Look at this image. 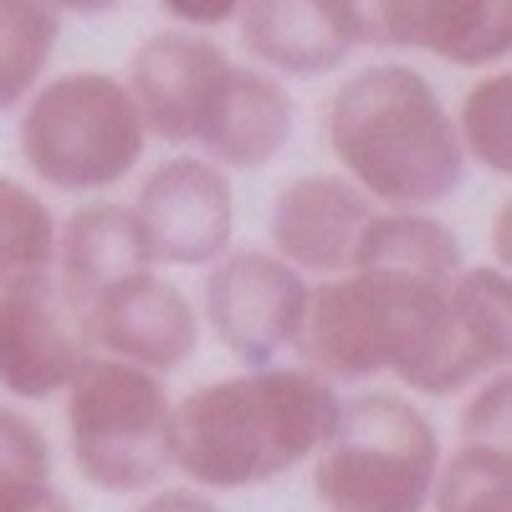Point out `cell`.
<instances>
[{
  "mask_svg": "<svg viewBox=\"0 0 512 512\" xmlns=\"http://www.w3.org/2000/svg\"><path fill=\"white\" fill-rule=\"evenodd\" d=\"M338 405V384L287 359L205 379L169 410V472L216 497L267 487L318 456Z\"/></svg>",
  "mask_w": 512,
  "mask_h": 512,
  "instance_id": "1",
  "label": "cell"
},
{
  "mask_svg": "<svg viewBox=\"0 0 512 512\" xmlns=\"http://www.w3.org/2000/svg\"><path fill=\"white\" fill-rule=\"evenodd\" d=\"M323 144L379 210H436L472 175L451 103L405 57H379L338 82L323 103Z\"/></svg>",
  "mask_w": 512,
  "mask_h": 512,
  "instance_id": "2",
  "label": "cell"
},
{
  "mask_svg": "<svg viewBox=\"0 0 512 512\" xmlns=\"http://www.w3.org/2000/svg\"><path fill=\"white\" fill-rule=\"evenodd\" d=\"M16 154L36 190L93 200L144 169L149 134L118 72H52L16 108Z\"/></svg>",
  "mask_w": 512,
  "mask_h": 512,
  "instance_id": "3",
  "label": "cell"
},
{
  "mask_svg": "<svg viewBox=\"0 0 512 512\" xmlns=\"http://www.w3.org/2000/svg\"><path fill=\"white\" fill-rule=\"evenodd\" d=\"M441 431L410 395L359 390L308 461L323 512H425L441 472Z\"/></svg>",
  "mask_w": 512,
  "mask_h": 512,
  "instance_id": "4",
  "label": "cell"
},
{
  "mask_svg": "<svg viewBox=\"0 0 512 512\" xmlns=\"http://www.w3.org/2000/svg\"><path fill=\"white\" fill-rule=\"evenodd\" d=\"M169 410L175 395L159 374L93 354L62 390L72 472L108 497L154 492L169 477Z\"/></svg>",
  "mask_w": 512,
  "mask_h": 512,
  "instance_id": "5",
  "label": "cell"
},
{
  "mask_svg": "<svg viewBox=\"0 0 512 512\" xmlns=\"http://www.w3.org/2000/svg\"><path fill=\"white\" fill-rule=\"evenodd\" d=\"M313 282L287 267L267 246H231L205 267L200 282V328L241 364H282L297 349Z\"/></svg>",
  "mask_w": 512,
  "mask_h": 512,
  "instance_id": "6",
  "label": "cell"
},
{
  "mask_svg": "<svg viewBox=\"0 0 512 512\" xmlns=\"http://www.w3.org/2000/svg\"><path fill=\"white\" fill-rule=\"evenodd\" d=\"M93 354L88 313L52 272H31L0 287V395L11 405L62 400Z\"/></svg>",
  "mask_w": 512,
  "mask_h": 512,
  "instance_id": "7",
  "label": "cell"
},
{
  "mask_svg": "<svg viewBox=\"0 0 512 512\" xmlns=\"http://www.w3.org/2000/svg\"><path fill=\"white\" fill-rule=\"evenodd\" d=\"M128 205L149 236L154 267L205 272L236 246V185L195 149H175L149 164Z\"/></svg>",
  "mask_w": 512,
  "mask_h": 512,
  "instance_id": "8",
  "label": "cell"
},
{
  "mask_svg": "<svg viewBox=\"0 0 512 512\" xmlns=\"http://www.w3.org/2000/svg\"><path fill=\"white\" fill-rule=\"evenodd\" d=\"M400 313V277L384 272H338L313 282L303 333H297V364L328 384H364L390 369Z\"/></svg>",
  "mask_w": 512,
  "mask_h": 512,
  "instance_id": "9",
  "label": "cell"
},
{
  "mask_svg": "<svg viewBox=\"0 0 512 512\" xmlns=\"http://www.w3.org/2000/svg\"><path fill=\"white\" fill-rule=\"evenodd\" d=\"M231 62L236 57L210 31L164 26V31L144 36L118 77L144 118L149 144L159 139L169 149H195L205 113L216 103Z\"/></svg>",
  "mask_w": 512,
  "mask_h": 512,
  "instance_id": "10",
  "label": "cell"
},
{
  "mask_svg": "<svg viewBox=\"0 0 512 512\" xmlns=\"http://www.w3.org/2000/svg\"><path fill=\"white\" fill-rule=\"evenodd\" d=\"M231 26L246 62L282 82L333 77L369 47L359 0H246Z\"/></svg>",
  "mask_w": 512,
  "mask_h": 512,
  "instance_id": "11",
  "label": "cell"
},
{
  "mask_svg": "<svg viewBox=\"0 0 512 512\" xmlns=\"http://www.w3.org/2000/svg\"><path fill=\"white\" fill-rule=\"evenodd\" d=\"M88 328L98 354L149 369L159 379L185 369L205 338L195 292H185L175 277H164V267L134 272L118 287H108L88 308Z\"/></svg>",
  "mask_w": 512,
  "mask_h": 512,
  "instance_id": "12",
  "label": "cell"
},
{
  "mask_svg": "<svg viewBox=\"0 0 512 512\" xmlns=\"http://www.w3.org/2000/svg\"><path fill=\"white\" fill-rule=\"evenodd\" d=\"M369 47L436 57L446 67H502L512 52V0H359Z\"/></svg>",
  "mask_w": 512,
  "mask_h": 512,
  "instance_id": "13",
  "label": "cell"
},
{
  "mask_svg": "<svg viewBox=\"0 0 512 512\" xmlns=\"http://www.w3.org/2000/svg\"><path fill=\"white\" fill-rule=\"evenodd\" d=\"M374 216V200L349 185L338 169L292 175L267 210V251L297 267L308 282L338 277L354 267V246Z\"/></svg>",
  "mask_w": 512,
  "mask_h": 512,
  "instance_id": "14",
  "label": "cell"
},
{
  "mask_svg": "<svg viewBox=\"0 0 512 512\" xmlns=\"http://www.w3.org/2000/svg\"><path fill=\"white\" fill-rule=\"evenodd\" d=\"M292 134H297V98L287 82L251 62H231L216 103L205 113L195 154L226 169V175H256V169L287 154Z\"/></svg>",
  "mask_w": 512,
  "mask_h": 512,
  "instance_id": "15",
  "label": "cell"
},
{
  "mask_svg": "<svg viewBox=\"0 0 512 512\" xmlns=\"http://www.w3.org/2000/svg\"><path fill=\"white\" fill-rule=\"evenodd\" d=\"M149 267H154V251H149V236H144L128 200L93 195V200H77L67 216H57L52 277L62 282V292L82 313H88L108 287H118L134 272H149Z\"/></svg>",
  "mask_w": 512,
  "mask_h": 512,
  "instance_id": "16",
  "label": "cell"
},
{
  "mask_svg": "<svg viewBox=\"0 0 512 512\" xmlns=\"http://www.w3.org/2000/svg\"><path fill=\"white\" fill-rule=\"evenodd\" d=\"M466 267V246L451 221L436 210H379L354 246L349 272H384V277H415V282H451Z\"/></svg>",
  "mask_w": 512,
  "mask_h": 512,
  "instance_id": "17",
  "label": "cell"
},
{
  "mask_svg": "<svg viewBox=\"0 0 512 512\" xmlns=\"http://www.w3.org/2000/svg\"><path fill=\"white\" fill-rule=\"evenodd\" d=\"M52 472V436L41 420L0 400V512H77Z\"/></svg>",
  "mask_w": 512,
  "mask_h": 512,
  "instance_id": "18",
  "label": "cell"
},
{
  "mask_svg": "<svg viewBox=\"0 0 512 512\" xmlns=\"http://www.w3.org/2000/svg\"><path fill=\"white\" fill-rule=\"evenodd\" d=\"M62 21L57 0H0V113H16L52 77Z\"/></svg>",
  "mask_w": 512,
  "mask_h": 512,
  "instance_id": "19",
  "label": "cell"
},
{
  "mask_svg": "<svg viewBox=\"0 0 512 512\" xmlns=\"http://www.w3.org/2000/svg\"><path fill=\"white\" fill-rule=\"evenodd\" d=\"M451 128L466 154V169L507 180L512 175V72L482 67L456 103H451Z\"/></svg>",
  "mask_w": 512,
  "mask_h": 512,
  "instance_id": "20",
  "label": "cell"
},
{
  "mask_svg": "<svg viewBox=\"0 0 512 512\" xmlns=\"http://www.w3.org/2000/svg\"><path fill=\"white\" fill-rule=\"evenodd\" d=\"M52 256H57V210L47 190L0 175V287L31 272H52Z\"/></svg>",
  "mask_w": 512,
  "mask_h": 512,
  "instance_id": "21",
  "label": "cell"
},
{
  "mask_svg": "<svg viewBox=\"0 0 512 512\" xmlns=\"http://www.w3.org/2000/svg\"><path fill=\"white\" fill-rule=\"evenodd\" d=\"M425 512H512V456L507 446L456 441L441 456Z\"/></svg>",
  "mask_w": 512,
  "mask_h": 512,
  "instance_id": "22",
  "label": "cell"
},
{
  "mask_svg": "<svg viewBox=\"0 0 512 512\" xmlns=\"http://www.w3.org/2000/svg\"><path fill=\"white\" fill-rule=\"evenodd\" d=\"M507 400H512V379L507 369L477 379L461 400V420H456V441L466 446H507Z\"/></svg>",
  "mask_w": 512,
  "mask_h": 512,
  "instance_id": "23",
  "label": "cell"
},
{
  "mask_svg": "<svg viewBox=\"0 0 512 512\" xmlns=\"http://www.w3.org/2000/svg\"><path fill=\"white\" fill-rule=\"evenodd\" d=\"M154 6L169 16V26H185V31H210L216 36L221 26H231L241 16L246 0H154Z\"/></svg>",
  "mask_w": 512,
  "mask_h": 512,
  "instance_id": "24",
  "label": "cell"
},
{
  "mask_svg": "<svg viewBox=\"0 0 512 512\" xmlns=\"http://www.w3.org/2000/svg\"><path fill=\"white\" fill-rule=\"evenodd\" d=\"M134 512H226L216 492H205V487H190V482H159L154 492H144L134 502Z\"/></svg>",
  "mask_w": 512,
  "mask_h": 512,
  "instance_id": "25",
  "label": "cell"
},
{
  "mask_svg": "<svg viewBox=\"0 0 512 512\" xmlns=\"http://www.w3.org/2000/svg\"><path fill=\"white\" fill-rule=\"evenodd\" d=\"M123 0H57L62 16H113Z\"/></svg>",
  "mask_w": 512,
  "mask_h": 512,
  "instance_id": "26",
  "label": "cell"
},
{
  "mask_svg": "<svg viewBox=\"0 0 512 512\" xmlns=\"http://www.w3.org/2000/svg\"><path fill=\"white\" fill-rule=\"evenodd\" d=\"M507 216H512V210H507V200L492 210V262L497 267H507Z\"/></svg>",
  "mask_w": 512,
  "mask_h": 512,
  "instance_id": "27",
  "label": "cell"
}]
</instances>
